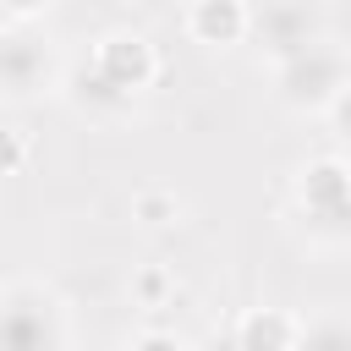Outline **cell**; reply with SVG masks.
Instances as JSON below:
<instances>
[{
    "label": "cell",
    "mask_w": 351,
    "mask_h": 351,
    "mask_svg": "<svg viewBox=\"0 0 351 351\" xmlns=\"http://www.w3.org/2000/svg\"><path fill=\"white\" fill-rule=\"evenodd\" d=\"M346 88H351L346 49H340L329 33L313 38L307 49L274 60V99H280L291 115H329V110H340Z\"/></svg>",
    "instance_id": "obj_1"
},
{
    "label": "cell",
    "mask_w": 351,
    "mask_h": 351,
    "mask_svg": "<svg viewBox=\"0 0 351 351\" xmlns=\"http://www.w3.org/2000/svg\"><path fill=\"white\" fill-rule=\"evenodd\" d=\"M49 346H71V307L38 280L0 285V351H49Z\"/></svg>",
    "instance_id": "obj_2"
},
{
    "label": "cell",
    "mask_w": 351,
    "mask_h": 351,
    "mask_svg": "<svg viewBox=\"0 0 351 351\" xmlns=\"http://www.w3.org/2000/svg\"><path fill=\"white\" fill-rule=\"evenodd\" d=\"M296 208L307 219V241L335 252L351 241V176L340 154H318L296 170Z\"/></svg>",
    "instance_id": "obj_3"
},
{
    "label": "cell",
    "mask_w": 351,
    "mask_h": 351,
    "mask_svg": "<svg viewBox=\"0 0 351 351\" xmlns=\"http://www.w3.org/2000/svg\"><path fill=\"white\" fill-rule=\"evenodd\" d=\"M324 33H329V22H324L318 0H247V38L258 44V55L269 66L307 49Z\"/></svg>",
    "instance_id": "obj_4"
},
{
    "label": "cell",
    "mask_w": 351,
    "mask_h": 351,
    "mask_svg": "<svg viewBox=\"0 0 351 351\" xmlns=\"http://www.w3.org/2000/svg\"><path fill=\"white\" fill-rule=\"evenodd\" d=\"M60 88V60L44 38H33L22 22H5L0 27V99L11 104H27V99H44Z\"/></svg>",
    "instance_id": "obj_5"
},
{
    "label": "cell",
    "mask_w": 351,
    "mask_h": 351,
    "mask_svg": "<svg viewBox=\"0 0 351 351\" xmlns=\"http://www.w3.org/2000/svg\"><path fill=\"white\" fill-rule=\"evenodd\" d=\"M88 66H93L110 88H121L126 99H143V93L159 82V49H154L137 27H110V33L93 44Z\"/></svg>",
    "instance_id": "obj_6"
},
{
    "label": "cell",
    "mask_w": 351,
    "mask_h": 351,
    "mask_svg": "<svg viewBox=\"0 0 351 351\" xmlns=\"http://www.w3.org/2000/svg\"><path fill=\"white\" fill-rule=\"evenodd\" d=\"M60 93H66V104H71L77 115H88V121H99V126H115V121H126V115L137 110V99H126L121 88H110L93 66L66 71V77H60Z\"/></svg>",
    "instance_id": "obj_7"
},
{
    "label": "cell",
    "mask_w": 351,
    "mask_h": 351,
    "mask_svg": "<svg viewBox=\"0 0 351 351\" xmlns=\"http://www.w3.org/2000/svg\"><path fill=\"white\" fill-rule=\"evenodd\" d=\"M186 38L203 49L247 44V0H186Z\"/></svg>",
    "instance_id": "obj_8"
},
{
    "label": "cell",
    "mask_w": 351,
    "mask_h": 351,
    "mask_svg": "<svg viewBox=\"0 0 351 351\" xmlns=\"http://www.w3.org/2000/svg\"><path fill=\"white\" fill-rule=\"evenodd\" d=\"M302 318H291L285 307H247L241 318H236V346H247V351H291V346H302Z\"/></svg>",
    "instance_id": "obj_9"
},
{
    "label": "cell",
    "mask_w": 351,
    "mask_h": 351,
    "mask_svg": "<svg viewBox=\"0 0 351 351\" xmlns=\"http://www.w3.org/2000/svg\"><path fill=\"white\" fill-rule=\"evenodd\" d=\"M132 219L143 230H170V225H181V197L170 186H143L132 197Z\"/></svg>",
    "instance_id": "obj_10"
},
{
    "label": "cell",
    "mask_w": 351,
    "mask_h": 351,
    "mask_svg": "<svg viewBox=\"0 0 351 351\" xmlns=\"http://www.w3.org/2000/svg\"><path fill=\"white\" fill-rule=\"evenodd\" d=\"M170 291H176V280H170L165 269H143V274L132 280V296H137V307H148V313L170 307Z\"/></svg>",
    "instance_id": "obj_11"
},
{
    "label": "cell",
    "mask_w": 351,
    "mask_h": 351,
    "mask_svg": "<svg viewBox=\"0 0 351 351\" xmlns=\"http://www.w3.org/2000/svg\"><path fill=\"white\" fill-rule=\"evenodd\" d=\"M22 165H27V132H16V126L0 121V181L16 176Z\"/></svg>",
    "instance_id": "obj_12"
},
{
    "label": "cell",
    "mask_w": 351,
    "mask_h": 351,
    "mask_svg": "<svg viewBox=\"0 0 351 351\" xmlns=\"http://www.w3.org/2000/svg\"><path fill=\"white\" fill-rule=\"evenodd\" d=\"M0 5H5V16H11V22H33V16H44L55 0H0Z\"/></svg>",
    "instance_id": "obj_13"
},
{
    "label": "cell",
    "mask_w": 351,
    "mask_h": 351,
    "mask_svg": "<svg viewBox=\"0 0 351 351\" xmlns=\"http://www.w3.org/2000/svg\"><path fill=\"white\" fill-rule=\"evenodd\" d=\"M126 346H186V335H176V329H137Z\"/></svg>",
    "instance_id": "obj_14"
},
{
    "label": "cell",
    "mask_w": 351,
    "mask_h": 351,
    "mask_svg": "<svg viewBox=\"0 0 351 351\" xmlns=\"http://www.w3.org/2000/svg\"><path fill=\"white\" fill-rule=\"evenodd\" d=\"M5 22H11V16H5V5H0V27H5Z\"/></svg>",
    "instance_id": "obj_15"
}]
</instances>
